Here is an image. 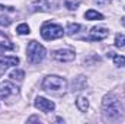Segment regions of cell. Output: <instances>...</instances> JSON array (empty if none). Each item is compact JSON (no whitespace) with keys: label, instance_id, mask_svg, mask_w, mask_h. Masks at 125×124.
<instances>
[{"label":"cell","instance_id":"obj_13","mask_svg":"<svg viewBox=\"0 0 125 124\" xmlns=\"http://www.w3.org/2000/svg\"><path fill=\"white\" fill-rule=\"evenodd\" d=\"M84 18L89 19V21H102L103 19V15L99 13V12H96V10H93V9H90V10H87L84 13Z\"/></svg>","mask_w":125,"mask_h":124},{"label":"cell","instance_id":"obj_3","mask_svg":"<svg viewBox=\"0 0 125 124\" xmlns=\"http://www.w3.org/2000/svg\"><path fill=\"white\" fill-rule=\"evenodd\" d=\"M42 88L48 92H60L67 88V82L60 76H47L42 82Z\"/></svg>","mask_w":125,"mask_h":124},{"label":"cell","instance_id":"obj_16","mask_svg":"<svg viewBox=\"0 0 125 124\" xmlns=\"http://www.w3.org/2000/svg\"><path fill=\"white\" fill-rule=\"evenodd\" d=\"M82 29V25H79V24H68V26H67V34L68 35H74V34H77V32Z\"/></svg>","mask_w":125,"mask_h":124},{"label":"cell","instance_id":"obj_23","mask_svg":"<svg viewBox=\"0 0 125 124\" xmlns=\"http://www.w3.org/2000/svg\"><path fill=\"white\" fill-rule=\"evenodd\" d=\"M122 24L125 25V18H122Z\"/></svg>","mask_w":125,"mask_h":124},{"label":"cell","instance_id":"obj_15","mask_svg":"<svg viewBox=\"0 0 125 124\" xmlns=\"http://www.w3.org/2000/svg\"><path fill=\"white\" fill-rule=\"evenodd\" d=\"M10 79H13V80H19V82H22L23 80V77H25V72L23 70H19V69H16V70H13V72H10Z\"/></svg>","mask_w":125,"mask_h":124},{"label":"cell","instance_id":"obj_20","mask_svg":"<svg viewBox=\"0 0 125 124\" xmlns=\"http://www.w3.org/2000/svg\"><path fill=\"white\" fill-rule=\"evenodd\" d=\"M10 24H12V19H10V18H7V16H0V25L9 26Z\"/></svg>","mask_w":125,"mask_h":124},{"label":"cell","instance_id":"obj_10","mask_svg":"<svg viewBox=\"0 0 125 124\" xmlns=\"http://www.w3.org/2000/svg\"><path fill=\"white\" fill-rule=\"evenodd\" d=\"M18 63H19L18 57H0V74H3L9 66H16Z\"/></svg>","mask_w":125,"mask_h":124},{"label":"cell","instance_id":"obj_6","mask_svg":"<svg viewBox=\"0 0 125 124\" xmlns=\"http://www.w3.org/2000/svg\"><path fill=\"white\" fill-rule=\"evenodd\" d=\"M52 57L58 62H73L74 60V53L71 50L61 48V50H55L52 51Z\"/></svg>","mask_w":125,"mask_h":124},{"label":"cell","instance_id":"obj_17","mask_svg":"<svg viewBox=\"0 0 125 124\" xmlns=\"http://www.w3.org/2000/svg\"><path fill=\"white\" fill-rule=\"evenodd\" d=\"M16 32H18L19 35H28L31 31H29V26H28L26 24H21V25L16 28Z\"/></svg>","mask_w":125,"mask_h":124},{"label":"cell","instance_id":"obj_4","mask_svg":"<svg viewBox=\"0 0 125 124\" xmlns=\"http://www.w3.org/2000/svg\"><path fill=\"white\" fill-rule=\"evenodd\" d=\"M41 35L44 39L47 41H52V39H57V38H61L64 35V31L60 25H55V24H51V22H47L42 25L41 28Z\"/></svg>","mask_w":125,"mask_h":124},{"label":"cell","instance_id":"obj_18","mask_svg":"<svg viewBox=\"0 0 125 124\" xmlns=\"http://www.w3.org/2000/svg\"><path fill=\"white\" fill-rule=\"evenodd\" d=\"M79 4H80V1H79V0H65V7H67V9H70V10L77 9V7H79Z\"/></svg>","mask_w":125,"mask_h":124},{"label":"cell","instance_id":"obj_14","mask_svg":"<svg viewBox=\"0 0 125 124\" xmlns=\"http://www.w3.org/2000/svg\"><path fill=\"white\" fill-rule=\"evenodd\" d=\"M76 105H77V108H79L80 111H87V108H89V101H87V98H84V96H79L77 101H76Z\"/></svg>","mask_w":125,"mask_h":124},{"label":"cell","instance_id":"obj_7","mask_svg":"<svg viewBox=\"0 0 125 124\" xmlns=\"http://www.w3.org/2000/svg\"><path fill=\"white\" fill-rule=\"evenodd\" d=\"M35 107H36L38 110L44 111V112H50V111H52V110L55 108V104H54L52 101L47 99V98L38 96V98L35 99Z\"/></svg>","mask_w":125,"mask_h":124},{"label":"cell","instance_id":"obj_22","mask_svg":"<svg viewBox=\"0 0 125 124\" xmlns=\"http://www.w3.org/2000/svg\"><path fill=\"white\" fill-rule=\"evenodd\" d=\"M32 121H38V123H39L41 120H39L38 117H31V118H28V123H32Z\"/></svg>","mask_w":125,"mask_h":124},{"label":"cell","instance_id":"obj_5","mask_svg":"<svg viewBox=\"0 0 125 124\" xmlns=\"http://www.w3.org/2000/svg\"><path fill=\"white\" fill-rule=\"evenodd\" d=\"M18 92H19L18 86H15L12 82H3L0 85V98H3V99H9V98L18 95Z\"/></svg>","mask_w":125,"mask_h":124},{"label":"cell","instance_id":"obj_12","mask_svg":"<svg viewBox=\"0 0 125 124\" xmlns=\"http://www.w3.org/2000/svg\"><path fill=\"white\" fill-rule=\"evenodd\" d=\"M106 56H108V57H111V59L115 62L116 66H119V67L125 66V57H124V56H118V54H115L114 51H108V54H106Z\"/></svg>","mask_w":125,"mask_h":124},{"label":"cell","instance_id":"obj_11","mask_svg":"<svg viewBox=\"0 0 125 124\" xmlns=\"http://www.w3.org/2000/svg\"><path fill=\"white\" fill-rule=\"evenodd\" d=\"M0 48L1 50H15V45L9 41V38L3 32H0Z\"/></svg>","mask_w":125,"mask_h":124},{"label":"cell","instance_id":"obj_21","mask_svg":"<svg viewBox=\"0 0 125 124\" xmlns=\"http://www.w3.org/2000/svg\"><path fill=\"white\" fill-rule=\"evenodd\" d=\"M94 3H97V4H106V3H111L112 0H93Z\"/></svg>","mask_w":125,"mask_h":124},{"label":"cell","instance_id":"obj_2","mask_svg":"<svg viewBox=\"0 0 125 124\" xmlns=\"http://www.w3.org/2000/svg\"><path fill=\"white\" fill-rule=\"evenodd\" d=\"M26 53H28V54H26V56H28V60H29V63H32V64L41 63L45 59V54H47L44 45H41V44L36 42V41H31V42L28 44V51H26Z\"/></svg>","mask_w":125,"mask_h":124},{"label":"cell","instance_id":"obj_1","mask_svg":"<svg viewBox=\"0 0 125 124\" xmlns=\"http://www.w3.org/2000/svg\"><path fill=\"white\" fill-rule=\"evenodd\" d=\"M102 112L106 121H119L122 118V105L112 93L106 95L102 101Z\"/></svg>","mask_w":125,"mask_h":124},{"label":"cell","instance_id":"obj_19","mask_svg":"<svg viewBox=\"0 0 125 124\" xmlns=\"http://www.w3.org/2000/svg\"><path fill=\"white\" fill-rule=\"evenodd\" d=\"M115 45L116 47H125V35L122 34H118L116 38H115Z\"/></svg>","mask_w":125,"mask_h":124},{"label":"cell","instance_id":"obj_8","mask_svg":"<svg viewBox=\"0 0 125 124\" xmlns=\"http://www.w3.org/2000/svg\"><path fill=\"white\" fill-rule=\"evenodd\" d=\"M108 34H109V31H106L105 28H97L96 26V28H92L89 39L90 41H102V39H105L108 37Z\"/></svg>","mask_w":125,"mask_h":124},{"label":"cell","instance_id":"obj_9","mask_svg":"<svg viewBox=\"0 0 125 124\" xmlns=\"http://www.w3.org/2000/svg\"><path fill=\"white\" fill-rule=\"evenodd\" d=\"M52 6H57V0H38L32 4V10H50Z\"/></svg>","mask_w":125,"mask_h":124}]
</instances>
